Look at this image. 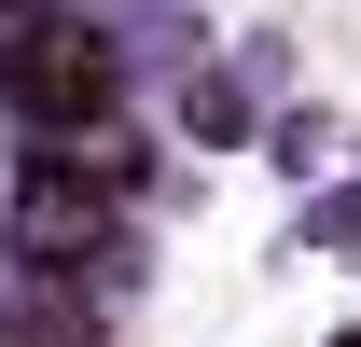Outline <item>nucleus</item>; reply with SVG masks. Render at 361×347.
<instances>
[{
	"mask_svg": "<svg viewBox=\"0 0 361 347\" xmlns=\"http://www.w3.org/2000/svg\"><path fill=\"white\" fill-rule=\"evenodd\" d=\"M111 84H126V70H111V42H97L84 14H56V28H28V42H14V70H0V97H14V111H28V126H42L56 153L111 126Z\"/></svg>",
	"mask_w": 361,
	"mask_h": 347,
	"instance_id": "1",
	"label": "nucleus"
},
{
	"mask_svg": "<svg viewBox=\"0 0 361 347\" xmlns=\"http://www.w3.org/2000/svg\"><path fill=\"white\" fill-rule=\"evenodd\" d=\"M111 209H126V195H111V181H84V167H28L14 181V264H28V278H84L97 250H111Z\"/></svg>",
	"mask_w": 361,
	"mask_h": 347,
	"instance_id": "2",
	"label": "nucleus"
}]
</instances>
